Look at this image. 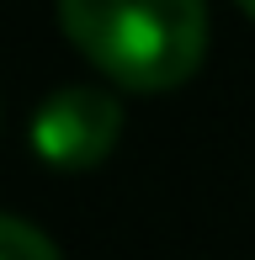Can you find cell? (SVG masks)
Masks as SVG:
<instances>
[{"instance_id": "6da1fadb", "label": "cell", "mask_w": 255, "mask_h": 260, "mask_svg": "<svg viewBox=\"0 0 255 260\" xmlns=\"http://www.w3.org/2000/svg\"><path fill=\"white\" fill-rule=\"evenodd\" d=\"M59 27L85 64L138 96L186 85L207 53L202 0H59Z\"/></svg>"}, {"instance_id": "7a4b0ae2", "label": "cell", "mask_w": 255, "mask_h": 260, "mask_svg": "<svg viewBox=\"0 0 255 260\" xmlns=\"http://www.w3.org/2000/svg\"><path fill=\"white\" fill-rule=\"evenodd\" d=\"M122 106L101 85H59L32 112V149L53 170H90L117 149Z\"/></svg>"}, {"instance_id": "3957f363", "label": "cell", "mask_w": 255, "mask_h": 260, "mask_svg": "<svg viewBox=\"0 0 255 260\" xmlns=\"http://www.w3.org/2000/svg\"><path fill=\"white\" fill-rule=\"evenodd\" d=\"M0 260H59V250L38 223L0 212Z\"/></svg>"}, {"instance_id": "277c9868", "label": "cell", "mask_w": 255, "mask_h": 260, "mask_svg": "<svg viewBox=\"0 0 255 260\" xmlns=\"http://www.w3.org/2000/svg\"><path fill=\"white\" fill-rule=\"evenodd\" d=\"M239 6H245V16H255V0H239Z\"/></svg>"}]
</instances>
